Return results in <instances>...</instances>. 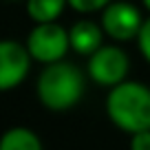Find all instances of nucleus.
I'll return each instance as SVG.
<instances>
[{
  "label": "nucleus",
  "instance_id": "nucleus-1",
  "mask_svg": "<svg viewBox=\"0 0 150 150\" xmlns=\"http://www.w3.org/2000/svg\"><path fill=\"white\" fill-rule=\"evenodd\" d=\"M86 88V77L73 62H55L42 69L38 75L35 93L47 110L64 112L82 99Z\"/></svg>",
  "mask_w": 150,
  "mask_h": 150
},
{
  "label": "nucleus",
  "instance_id": "nucleus-2",
  "mask_svg": "<svg viewBox=\"0 0 150 150\" xmlns=\"http://www.w3.org/2000/svg\"><path fill=\"white\" fill-rule=\"evenodd\" d=\"M106 115L126 135L150 130V86L126 80L106 95Z\"/></svg>",
  "mask_w": 150,
  "mask_h": 150
},
{
  "label": "nucleus",
  "instance_id": "nucleus-3",
  "mask_svg": "<svg viewBox=\"0 0 150 150\" xmlns=\"http://www.w3.org/2000/svg\"><path fill=\"white\" fill-rule=\"evenodd\" d=\"M27 49L31 53V57L40 64L49 66L62 62L66 57L71 49V38H69V29H64L57 22H49V24H33V29L27 35Z\"/></svg>",
  "mask_w": 150,
  "mask_h": 150
},
{
  "label": "nucleus",
  "instance_id": "nucleus-4",
  "mask_svg": "<svg viewBox=\"0 0 150 150\" xmlns=\"http://www.w3.org/2000/svg\"><path fill=\"white\" fill-rule=\"evenodd\" d=\"M86 71L95 84L115 88L126 82L128 71H130V60H128V53L119 44H104L99 51H95L88 57Z\"/></svg>",
  "mask_w": 150,
  "mask_h": 150
},
{
  "label": "nucleus",
  "instance_id": "nucleus-5",
  "mask_svg": "<svg viewBox=\"0 0 150 150\" xmlns=\"http://www.w3.org/2000/svg\"><path fill=\"white\" fill-rule=\"evenodd\" d=\"M146 18L141 16V9L126 0H115L102 11V29L110 40L115 42H128L137 40Z\"/></svg>",
  "mask_w": 150,
  "mask_h": 150
},
{
  "label": "nucleus",
  "instance_id": "nucleus-6",
  "mask_svg": "<svg viewBox=\"0 0 150 150\" xmlns=\"http://www.w3.org/2000/svg\"><path fill=\"white\" fill-rule=\"evenodd\" d=\"M31 62L33 57L27 44L11 40V38L2 40L0 42V88L11 91L20 86L31 71Z\"/></svg>",
  "mask_w": 150,
  "mask_h": 150
},
{
  "label": "nucleus",
  "instance_id": "nucleus-7",
  "mask_svg": "<svg viewBox=\"0 0 150 150\" xmlns=\"http://www.w3.org/2000/svg\"><path fill=\"white\" fill-rule=\"evenodd\" d=\"M104 35L106 33H104L102 24L93 22V20H77L69 29L71 49L77 55H86V57H91L95 51L104 47Z\"/></svg>",
  "mask_w": 150,
  "mask_h": 150
},
{
  "label": "nucleus",
  "instance_id": "nucleus-8",
  "mask_svg": "<svg viewBox=\"0 0 150 150\" xmlns=\"http://www.w3.org/2000/svg\"><path fill=\"white\" fill-rule=\"evenodd\" d=\"M66 7H69V0H24V9L33 24L57 22Z\"/></svg>",
  "mask_w": 150,
  "mask_h": 150
},
{
  "label": "nucleus",
  "instance_id": "nucleus-9",
  "mask_svg": "<svg viewBox=\"0 0 150 150\" xmlns=\"http://www.w3.org/2000/svg\"><path fill=\"white\" fill-rule=\"evenodd\" d=\"M0 150H42V141L31 128L13 126L5 130L0 139Z\"/></svg>",
  "mask_w": 150,
  "mask_h": 150
},
{
  "label": "nucleus",
  "instance_id": "nucleus-10",
  "mask_svg": "<svg viewBox=\"0 0 150 150\" xmlns=\"http://www.w3.org/2000/svg\"><path fill=\"white\" fill-rule=\"evenodd\" d=\"M110 2L115 0H69V7L77 13H95V11H104Z\"/></svg>",
  "mask_w": 150,
  "mask_h": 150
},
{
  "label": "nucleus",
  "instance_id": "nucleus-11",
  "mask_svg": "<svg viewBox=\"0 0 150 150\" xmlns=\"http://www.w3.org/2000/svg\"><path fill=\"white\" fill-rule=\"evenodd\" d=\"M137 47H139V53L144 55V60L150 64V18H146L144 27L137 35Z\"/></svg>",
  "mask_w": 150,
  "mask_h": 150
},
{
  "label": "nucleus",
  "instance_id": "nucleus-12",
  "mask_svg": "<svg viewBox=\"0 0 150 150\" xmlns=\"http://www.w3.org/2000/svg\"><path fill=\"white\" fill-rule=\"evenodd\" d=\"M130 150H150V130L130 135Z\"/></svg>",
  "mask_w": 150,
  "mask_h": 150
},
{
  "label": "nucleus",
  "instance_id": "nucleus-13",
  "mask_svg": "<svg viewBox=\"0 0 150 150\" xmlns=\"http://www.w3.org/2000/svg\"><path fill=\"white\" fill-rule=\"evenodd\" d=\"M141 5H144V7H146V9H148V11H150V0H141Z\"/></svg>",
  "mask_w": 150,
  "mask_h": 150
}]
</instances>
